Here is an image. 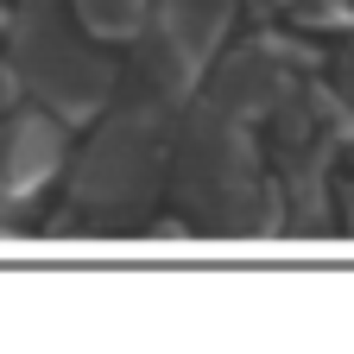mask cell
Returning a JSON list of instances; mask_svg holds the SVG:
<instances>
[{
	"instance_id": "obj_1",
	"label": "cell",
	"mask_w": 354,
	"mask_h": 354,
	"mask_svg": "<svg viewBox=\"0 0 354 354\" xmlns=\"http://www.w3.org/2000/svg\"><path fill=\"white\" fill-rule=\"evenodd\" d=\"M0 108H7V76H0Z\"/></svg>"
}]
</instances>
